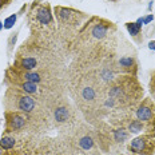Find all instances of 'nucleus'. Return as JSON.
I'll return each instance as SVG.
<instances>
[{"label": "nucleus", "mask_w": 155, "mask_h": 155, "mask_svg": "<svg viewBox=\"0 0 155 155\" xmlns=\"http://www.w3.org/2000/svg\"><path fill=\"white\" fill-rule=\"evenodd\" d=\"M23 132V131H21ZM20 132H9V134H3L0 138V153L3 151H9V150H16V151H21V153L30 155L31 150L27 146H19L20 142H23L24 139L20 140L19 138Z\"/></svg>", "instance_id": "obj_7"}, {"label": "nucleus", "mask_w": 155, "mask_h": 155, "mask_svg": "<svg viewBox=\"0 0 155 155\" xmlns=\"http://www.w3.org/2000/svg\"><path fill=\"white\" fill-rule=\"evenodd\" d=\"M148 48H150V50H154V51H155V40H151L150 43H148Z\"/></svg>", "instance_id": "obj_22"}, {"label": "nucleus", "mask_w": 155, "mask_h": 155, "mask_svg": "<svg viewBox=\"0 0 155 155\" xmlns=\"http://www.w3.org/2000/svg\"><path fill=\"white\" fill-rule=\"evenodd\" d=\"M12 67L21 71H36V68L39 67V62L34 56H20L19 55Z\"/></svg>", "instance_id": "obj_9"}, {"label": "nucleus", "mask_w": 155, "mask_h": 155, "mask_svg": "<svg viewBox=\"0 0 155 155\" xmlns=\"http://www.w3.org/2000/svg\"><path fill=\"white\" fill-rule=\"evenodd\" d=\"M95 21L96 23H94V19L90 23L86 24V30L88 31L90 36L92 39H95V40H103L106 36H107L108 34V30L110 27H111L112 23H110V21H106V20H102V19H96L95 18Z\"/></svg>", "instance_id": "obj_8"}, {"label": "nucleus", "mask_w": 155, "mask_h": 155, "mask_svg": "<svg viewBox=\"0 0 155 155\" xmlns=\"http://www.w3.org/2000/svg\"><path fill=\"white\" fill-rule=\"evenodd\" d=\"M2 28H3V23L0 21V31H2Z\"/></svg>", "instance_id": "obj_23"}, {"label": "nucleus", "mask_w": 155, "mask_h": 155, "mask_svg": "<svg viewBox=\"0 0 155 155\" xmlns=\"http://www.w3.org/2000/svg\"><path fill=\"white\" fill-rule=\"evenodd\" d=\"M150 91L155 96V71L151 74V80H150Z\"/></svg>", "instance_id": "obj_19"}, {"label": "nucleus", "mask_w": 155, "mask_h": 155, "mask_svg": "<svg viewBox=\"0 0 155 155\" xmlns=\"http://www.w3.org/2000/svg\"><path fill=\"white\" fill-rule=\"evenodd\" d=\"M126 28H127L128 34H130L132 38H137V36H139L140 35L142 25L138 24L137 21H130V23H126Z\"/></svg>", "instance_id": "obj_17"}, {"label": "nucleus", "mask_w": 155, "mask_h": 155, "mask_svg": "<svg viewBox=\"0 0 155 155\" xmlns=\"http://www.w3.org/2000/svg\"><path fill=\"white\" fill-rule=\"evenodd\" d=\"M130 132L127 131V128L126 127H118V128H114L112 130V139H114L116 143H124V142H127L130 139Z\"/></svg>", "instance_id": "obj_14"}, {"label": "nucleus", "mask_w": 155, "mask_h": 155, "mask_svg": "<svg viewBox=\"0 0 155 155\" xmlns=\"http://www.w3.org/2000/svg\"><path fill=\"white\" fill-rule=\"evenodd\" d=\"M127 150L134 155H154L155 153V131L138 135L127 144Z\"/></svg>", "instance_id": "obj_2"}, {"label": "nucleus", "mask_w": 155, "mask_h": 155, "mask_svg": "<svg viewBox=\"0 0 155 155\" xmlns=\"http://www.w3.org/2000/svg\"><path fill=\"white\" fill-rule=\"evenodd\" d=\"M135 116H137L138 120L144 123L146 130L148 132L155 131V106L150 98H146L142 101V103L137 107Z\"/></svg>", "instance_id": "obj_3"}, {"label": "nucleus", "mask_w": 155, "mask_h": 155, "mask_svg": "<svg viewBox=\"0 0 155 155\" xmlns=\"http://www.w3.org/2000/svg\"><path fill=\"white\" fill-rule=\"evenodd\" d=\"M154 98H155V96H154Z\"/></svg>", "instance_id": "obj_24"}, {"label": "nucleus", "mask_w": 155, "mask_h": 155, "mask_svg": "<svg viewBox=\"0 0 155 155\" xmlns=\"http://www.w3.org/2000/svg\"><path fill=\"white\" fill-rule=\"evenodd\" d=\"M16 38H18V32H15V34L11 35V38H9V41H8V46H9V51L12 50V47L15 46L16 43Z\"/></svg>", "instance_id": "obj_20"}, {"label": "nucleus", "mask_w": 155, "mask_h": 155, "mask_svg": "<svg viewBox=\"0 0 155 155\" xmlns=\"http://www.w3.org/2000/svg\"><path fill=\"white\" fill-rule=\"evenodd\" d=\"M4 134L21 132L28 126V115L20 111H4Z\"/></svg>", "instance_id": "obj_4"}, {"label": "nucleus", "mask_w": 155, "mask_h": 155, "mask_svg": "<svg viewBox=\"0 0 155 155\" xmlns=\"http://www.w3.org/2000/svg\"><path fill=\"white\" fill-rule=\"evenodd\" d=\"M7 82H11V87H15V88L20 90L24 94H28V95H38L40 92V87L36 83L32 82H24V80H7Z\"/></svg>", "instance_id": "obj_11"}, {"label": "nucleus", "mask_w": 155, "mask_h": 155, "mask_svg": "<svg viewBox=\"0 0 155 155\" xmlns=\"http://www.w3.org/2000/svg\"><path fill=\"white\" fill-rule=\"evenodd\" d=\"M78 146L84 151H90L94 148V146H95V140L92 139L91 135H88V134L83 135V137H80L79 139H78Z\"/></svg>", "instance_id": "obj_16"}, {"label": "nucleus", "mask_w": 155, "mask_h": 155, "mask_svg": "<svg viewBox=\"0 0 155 155\" xmlns=\"http://www.w3.org/2000/svg\"><path fill=\"white\" fill-rule=\"evenodd\" d=\"M54 119L56 123L63 124L67 123V120L70 119V110L67 106H58L54 110Z\"/></svg>", "instance_id": "obj_13"}, {"label": "nucleus", "mask_w": 155, "mask_h": 155, "mask_svg": "<svg viewBox=\"0 0 155 155\" xmlns=\"http://www.w3.org/2000/svg\"><path fill=\"white\" fill-rule=\"evenodd\" d=\"M31 18L34 19V24L39 27H52L54 25V15L51 12L50 4H39L32 5Z\"/></svg>", "instance_id": "obj_6"}, {"label": "nucleus", "mask_w": 155, "mask_h": 155, "mask_svg": "<svg viewBox=\"0 0 155 155\" xmlns=\"http://www.w3.org/2000/svg\"><path fill=\"white\" fill-rule=\"evenodd\" d=\"M118 67L119 71L123 74H128V75L135 76L138 70V64L134 56H123L118 60Z\"/></svg>", "instance_id": "obj_10"}, {"label": "nucleus", "mask_w": 155, "mask_h": 155, "mask_svg": "<svg viewBox=\"0 0 155 155\" xmlns=\"http://www.w3.org/2000/svg\"><path fill=\"white\" fill-rule=\"evenodd\" d=\"M16 19H18V14L8 16L4 20V23H3V28H4V30H11V28L14 27V24L16 23Z\"/></svg>", "instance_id": "obj_18"}, {"label": "nucleus", "mask_w": 155, "mask_h": 155, "mask_svg": "<svg viewBox=\"0 0 155 155\" xmlns=\"http://www.w3.org/2000/svg\"><path fill=\"white\" fill-rule=\"evenodd\" d=\"M126 128H127V131L130 134H140V132L146 130V126H144V123H142L140 120H138V119H131L127 123V126H126Z\"/></svg>", "instance_id": "obj_15"}, {"label": "nucleus", "mask_w": 155, "mask_h": 155, "mask_svg": "<svg viewBox=\"0 0 155 155\" xmlns=\"http://www.w3.org/2000/svg\"><path fill=\"white\" fill-rule=\"evenodd\" d=\"M80 98L83 102L86 103H94L98 98V91L96 87H94L91 84H86L80 88Z\"/></svg>", "instance_id": "obj_12"}, {"label": "nucleus", "mask_w": 155, "mask_h": 155, "mask_svg": "<svg viewBox=\"0 0 155 155\" xmlns=\"http://www.w3.org/2000/svg\"><path fill=\"white\" fill-rule=\"evenodd\" d=\"M55 15L59 23L64 25H79L83 21V19L87 18V15H84L83 12L75 11L72 8L60 7V5L55 7Z\"/></svg>", "instance_id": "obj_5"}, {"label": "nucleus", "mask_w": 155, "mask_h": 155, "mask_svg": "<svg viewBox=\"0 0 155 155\" xmlns=\"http://www.w3.org/2000/svg\"><path fill=\"white\" fill-rule=\"evenodd\" d=\"M38 106L36 99L32 95L24 94L20 90L11 87L7 90L4 96V107L5 111H20L23 114L31 115L32 112H35Z\"/></svg>", "instance_id": "obj_1"}, {"label": "nucleus", "mask_w": 155, "mask_h": 155, "mask_svg": "<svg viewBox=\"0 0 155 155\" xmlns=\"http://www.w3.org/2000/svg\"><path fill=\"white\" fill-rule=\"evenodd\" d=\"M153 20H154V16H153V14H150V15H147L146 18H143V24H150Z\"/></svg>", "instance_id": "obj_21"}]
</instances>
